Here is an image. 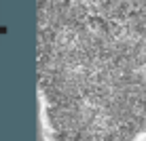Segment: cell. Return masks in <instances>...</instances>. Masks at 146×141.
I'll return each mask as SVG.
<instances>
[{
	"label": "cell",
	"mask_w": 146,
	"mask_h": 141,
	"mask_svg": "<svg viewBox=\"0 0 146 141\" xmlns=\"http://www.w3.org/2000/svg\"><path fill=\"white\" fill-rule=\"evenodd\" d=\"M98 2L114 23L125 59L146 99V0H98Z\"/></svg>",
	"instance_id": "7a4b0ae2"
},
{
	"label": "cell",
	"mask_w": 146,
	"mask_h": 141,
	"mask_svg": "<svg viewBox=\"0 0 146 141\" xmlns=\"http://www.w3.org/2000/svg\"><path fill=\"white\" fill-rule=\"evenodd\" d=\"M44 141H144L146 99L98 0H36Z\"/></svg>",
	"instance_id": "6da1fadb"
}]
</instances>
